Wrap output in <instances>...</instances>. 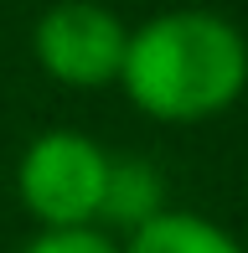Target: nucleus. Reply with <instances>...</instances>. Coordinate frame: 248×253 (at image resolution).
Instances as JSON below:
<instances>
[{"instance_id":"obj_1","label":"nucleus","mask_w":248,"mask_h":253,"mask_svg":"<svg viewBox=\"0 0 248 253\" xmlns=\"http://www.w3.org/2000/svg\"><path fill=\"white\" fill-rule=\"evenodd\" d=\"M119 83L150 119L197 124L238 103L248 42L217 10H161L129 31Z\"/></svg>"},{"instance_id":"obj_4","label":"nucleus","mask_w":248,"mask_h":253,"mask_svg":"<svg viewBox=\"0 0 248 253\" xmlns=\"http://www.w3.org/2000/svg\"><path fill=\"white\" fill-rule=\"evenodd\" d=\"M165 212V181L145 155H109V176H104V207L98 217L119 227H145L150 217Z\"/></svg>"},{"instance_id":"obj_2","label":"nucleus","mask_w":248,"mask_h":253,"mask_svg":"<svg viewBox=\"0 0 248 253\" xmlns=\"http://www.w3.org/2000/svg\"><path fill=\"white\" fill-rule=\"evenodd\" d=\"M109 150L78 129H47L21 150L16 186L41 227H93L104 207Z\"/></svg>"},{"instance_id":"obj_3","label":"nucleus","mask_w":248,"mask_h":253,"mask_svg":"<svg viewBox=\"0 0 248 253\" xmlns=\"http://www.w3.org/2000/svg\"><path fill=\"white\" fill-rule=\"evenodd\" d=\"M129 26L98 0H57L31 26V52L67 88H104L119 83Z\"/></svg>"},{"instance_id":"obj_6","label":"nucleus","mask_w":248,"mask_h":253,"mask_svg":"<svg viewBox=\"0 0 248 253\" xmlns=\"http://www.w3.org/2000/svg\"><path fill=\"white\" fill-rule=\"evenodd\" d=\"M21 253H124V248L98 227H41Z\"/></svg>"},{"instance_id":"obj_5","label":"nucleus","mask_w":248,"mask_h":253,"mask_svg":"<svg viewBox=\"0 0 248 253\" xmlns=\"http://www.w3.org/2000/svg\"><path fill=\"white\" fill-rule=\"evenodd\" d=\"M124 253H243V243L202 212H171L165 207L161 217H150L145 227L129 233Z\"/></svg>"}]
</instances>
